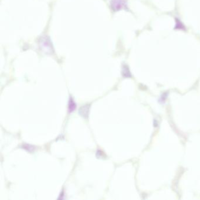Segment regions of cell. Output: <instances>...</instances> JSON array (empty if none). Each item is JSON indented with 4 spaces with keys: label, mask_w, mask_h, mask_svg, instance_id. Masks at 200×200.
Masks as SVG:
<instances>
[{
    "label": "cell",
    "mask_w": 200,
    "mask_h": 200,
    "mask_svg": "<svg viewBox=\"0 0 200 200\" xmlns=\"http://www.w3.org/2000/svg\"><path fill=\"white\" fill-rule=\"evenodd\" d=\"M39 47L42 52L45 54L51 55L54 52L52 43L49 37L44 35L39 39Z\"/></svg>",
    "instance_id": "cell-1"
},
{
    "label": "cell",
    "mask_w": 200,
    "mask_h": 200,
    "mask_svg": "<svg viewBox=\"0 0 200 200\" xmlns=\"http://www.w3.org/2000/svg\"><path fill=\"white\" fill-rule=\"evenodd\" d=\"M111 9L113 11H118L123 9L127 10V2L126 0H111Z\"/></svg>",
    "instance_id": "cell-2"
},
{
    "label": "cell",
    "mask_w": 200,
    "mask_h": 200,
    "mask_svg": "<svg viewBox=\"0 0 200 200\" xmlns=\"http://www.w3.org/2000/svg\"><path fill=\"white\" fill-rule=\"evenodd\" d=\"M90 108V105L89 104H86L82 106L79 109V115L84 119H88L89 115Z\"/></svg>",
    "instance_id": "cell-3"
},
{
    "label": "cell",
    "mask_w": 200,
    "mask_h": 200,
    "mask_svg": "<svg viewBox=\"0 0 200 200\" xmlns=\"http://www.w3.org/2000/svg\"><path fill=\"white\" fill-rule=\"evenodd\" d=\"M76 107L77 105L76 102L74 100V98L72 96H70L68 101V109L69 113H73L74 111L76 110Z\"/></svg>",
    "instance_id": "cell-4"
},
{
    "label": "cell",
    "mask_w": 200,
    "mask_h": 200,
    "mask_svg": "<svg viewBox=\"0 0 200 200\" xmlns=\"http://www.w3.org/2000/svg\"><path fill=\"white\" fill-rule=\"evenodd\" d=\"M21 148L22 149H24L27 152H30V153H31V152H34V150H35V146H32V145H31L30 144H26V143H25V144H23L22 146H21Z\"/></svg>",
    "instance_id": "cell-5"
},
{
    "label": "cell",
    "mask_w": 200,
    "mask_h": 200,
    "mask_svg": "<svg viewBox=\"0 0 200 200\" xmlns=\"http://www.w3.org/2000/svg\"><path fill=\"white\" fill-rule=\"evenodd\" d=\"M122 74H123V76L124 77H125V78H129V77H130L131 76L130 71H129V69H128V68L127 66H124L123 68Z\"/></svg>",
    "instance_id": "cell-6"
},
{
    "label": "cell",
    "mask_w": 200,
    "mask_h": 200,
    "mask_svg": "<svg viewBox=\"0 0 200 200\" xmlns=\"http://www.w3.org/2000/svg\"><path fill=\"white\" fill-rule=\"evenodd\" d=\"M175 21H176V25L175 28H176L177 30H185V26L181 22V21L179 20V19L175 18Z\"/></svg>",
    "instance_id": "cell-7"
}]
</instances>
